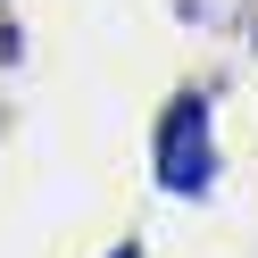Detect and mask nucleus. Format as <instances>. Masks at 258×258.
Instances as JSON below:
<instances>
[{
    "mask_svg": "<svg viewBox=\"0 0 258 258\" xmlns=\"http://www.w3.org/2000/svg\"><path fill=\"white\" fill-rule=\"evenodd\" d=\"M117 258H142V250H117Z\"/></svg>",
    "mask_w": 258,
    "mask_h": 258,
    "instance_id": "nucleus-2",
    "label": "nucleus"
},
{
    "mask_svg": "<svg viewBox=\"0 0 258 258\" xmlns=\"http://www.w3.org/2000/svg\"><path fill=\"white\" fill-rule=\"evenodd\" d=\"M158 183L183 191V200L217 183V150H208V100H200V92H175V108L158 117Z\"/></svg>",
    "mask_w": 258,
    "mask_h": 258,
    "instance_id": "nucleus-1",
    "label": "nucleus"
}]
</instances>
